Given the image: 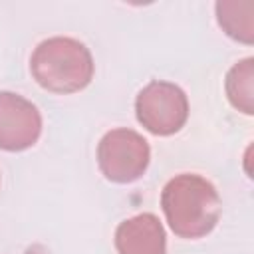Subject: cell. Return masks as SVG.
<instances>
[{"label":"cell","mask_w":254,"mask_h":254,"mask_svg":"<svg viewBox=\"0 0 254 254\" xmlns=\"http://www.w3.org/2000/svg\"><path fill=\"white\" fill-rule=\"evenodd\" d=\"M30 71L46 91L67 95L85 89L95 71L89 48L69 36L42 40L30 56Z\"/></svg>","instance_id":"2"},{"label":"cell","mask_w":254,"mask_h":254,"mask_svg":"<svg viewBox=\"0 0 254 254\" xmlns=\"http://www.w3.org/2000/svg\"><path fill=\"white\" fill-rule=\"evenodd\" d=\"M42 113L20 93L0 91V149L20 153L34 147L42 135Z\"/></svg>","instance_id":"5"},{"label":"cell","mask_w":254,"mask_h":254,"mask_svg":"<svg viewBox=\"0 0 254 254\" xmlns=\"http://www.w3.org/2000/svg\"><path fill=\"white\" fill-rule=\"evenodd\" d=\"M216 22L222 32L246 46L254 44V2L250 0H220L214 4Z\"/></svg>","instance_id":"7"},{"label":"cell","mask_w":254,"mask_h":254,"mask_svg":"<svg viewBox=\"0 0 254 254\" xmlns=\"http://www.w3.org/2000/svg\"><path fill=\"white\" fill-rule=\"evenodd\" d=\"M135 117L153 135H175L189 119V97L177 83L153 79L135 97Z\"/></svg>","instance_id":"4"},{"label":"cell","mask_w":254,"mask_h":254,"mask_svg":"<svg viewBox=\"0 0 254 254\" xmlns=\"http://www.w3.org/2000/svg\"><path fill=\"white\" fill-rule=\"evenodd\" d=\"M151 163L149 141L129 127L107 131L97 143V167L101 175L117 185L139 181Z\"/></svg>","instance_id":"3"},{"label":"cell","mask_w":254,"mask_h":254,"mask_svg":"<svg viewBox=\"0 0 254 254\" xmlns=\"http://www.w3.org/2000/svg\"><path fill=\"white\" fill-rule=\"evenodd\" d=\"M161 208L167 224L179 238L196 240L214 230L222 202L208 179L196 173H181L163 187Z\"/></svg>","instance_id":"1"},{"label":"cell","mask_w":254,"mask_h":254,"mask_svg":"<svg viewBox=\"0 0 254 254\" xmlns=\"http://www.w3.org/2000/svg\"><path fill=\"white\" fill-rule=\"evenodd\" d=\"M115 248L119 254H167L165 226L153 212L135 214L115 228Z\"/></svg>","instance_id":"6"},{"label":"cell","mask_w":254,"mask_h":254,"mask_svg":"<svg viewBox=\"0 0 254 254\" xmlns=\"http://www.w3.org/2000/svg\"><path fill=\"white\" fill-rule=\"evenodd\" d=\"M224 91L236 111L244 115L254 113V58H244L228 69Z\"/></svg>","instance_id":"8"}]
</instances>
